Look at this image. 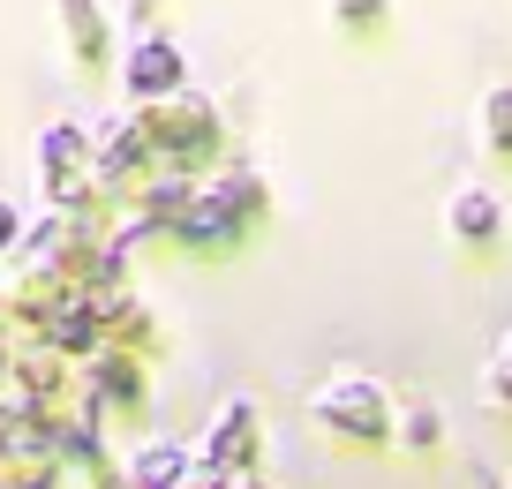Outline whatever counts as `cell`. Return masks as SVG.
<instances>
[{
  "label": "cell",
  "instance_id": "obj_6",
  "mask_svg": "<svg viewBox=\"0 0 512 489\" xmlns=\"http://www.w3.org/2000/svg\"><path fill=\"white\" fill-rule=\"evenodd\" d=\"M76 158H83V128H46V136H38V166H46V181L53 174H68V166H76Z\"/></svg>",
  "mask_w": 512,
  "mask_h": 489
},
{
  "label": "cell",
  "instance_id": "obj_5",
  "mask_svg": "<svg viewBox=\"0 0 512 489\" xmlns=\"http://www.w3.org/2000/svg\"><path fill=\"white\" fill-rule=\"evenodd\" d=\"M249 429H256V414L249 407H234L219 429H211V467H241V452H249Z\"/></svg>",
  "mask_w": 512,
  "mask_h": 489
},
{
  "label": "cell",
  "instance_id": "obj_4",
  "mask_svg": "<svg viewBox=\"0 0 512 489\" xmlns=\"http://www.w3.org/2000/svg\"><path fill=\"white\" fill-rule=\"evenodd\" d=\"M136 482L144 489H181L189 482V452H181V444H144V452H136Z\"/></svg>",
  "mask_w": 512,
  "mask_h": 489
},
{
  "label": "cell",
  "instance_id": "obj_8",
  "mask_svg": "<svg viewBox=\"0 0 512 489\" xmlns=\"http://www.w3.org/2000/svg\"><path fill=\"white\" fill-rule=\"evenodd\" d=\"M339 8V23H377L384 16V0H332Z\"/></svg>",
  "mask_w": 512,
  "mask_h": 489
},
{
  "label": "cell",
  "instance_id": "obj_7",
  "mask_svg": "<svg viewBox=\"0 0 512 489\" xmlns=\"http://www.w3.org/2000/svg\"><path fill=\"white\" fill-rule=\"evenodd\" d=\"M490 136L512 151V91H497V98H490Z\"/></svg>",
  "mask_w": 512,
  "mask_h": 489
},
{
  "label": "cell",
  "instance_id": "obj_10",
  "mask_svg": "<svg viewBox=\"0 0 512 489\" xmlns=\"http://www.w3.org/2000/svg\"><path fill=\"white\" fill-rule=\"evenodd\" d=\"M8 241H16V204L0 196V249H8Z\"/></svg>",
  "mask_w": 512,
  "mask_h": 489
},
{
  "label": "cell",
  "instance_id": "obj_2",
  "mask_svg": "<svg viewBox=\"0 0 512 489\" xmlns=\"http://www.w3.org/2000/svg\"><path fill=\"white\" fill-rule=\"evenodd\" d=\"M121 83H128L136 98H151V91H174V83H181V53H174V38H144V46L128 53Z\"/></svg>",
  "mask_w": 512,
  "mask_h": 489
},
{
  "label": "cell",
  "instance_id": "obj_1",
  "mask_svg": "<svg viewBox=\"0 0 512 489\" xmlns=\"http://www.w3.org/2000/svg\"><path fill=\"white\" fill-rule=\"evenodd\" d=\"M317 414L332 429H354V437H384V392L369 377H332L317 392Z\"/></svg>",
  "mask_w": 512,
  "mask_h": 489
},
{
  "label": "cell",
  "instance_id": "obj_3",
  "mask_svg": "<svg viewBox=\"0 0 512 489\" xmlns=\"http://www.w3.org/2000/svg\"><path fill=\"white\" fill-rule=\"evenodd\" d=\"M497 226H505V211H497L490 189H460V196H452V234H460V241H490Z\"/></svg>",
  "mask_w": 512,
  "mask_h": 489
},
{
  "label": "cell",
  "instance_id": "obj_9",
  "mask_svg": "<svg viewBox=\"0 0 512 489\" xmlns=\"http://www.w3.org/2000/svg\"><path fill=\"white\" fill-rule=\"evenodd\" d=\"M430 437H437V414L415 407V414H407V444H430Z\"/></svg>",
  "mask_w": 512,
  "mask_h": 489
}]
</instances>
